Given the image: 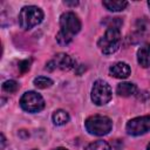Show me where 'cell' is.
Returning <instances> with one entry per match:
<instances>
[{"mask_svg":"<svg viewBox=\"0 0 150 150\" xmlns=\"http://www.w3.org/2000/svg\"><path fill=\"white\" fill-rule=\"evenodd\" d=\"M60 32L56 34V40L60 45L64 46L71 42L73 36L81 29V21L73 12H66L60 16Z\"/></svg>","mask_w":150,"mask_h":150,"instance_id":"cell-1","label":"cell"},{"mask_svg":"<svg viewBox=\"0 0 150 150\" xmlns=\"http://www.w3.org/2000/svg\"><path fill=\"white\" fill-rule=\"evenodd\" d=\"M122 36L118 28H107L105 33L97 41V46L103 54H112L121 46Z\"/></svg>","mask_w":150,"mask_h":150,"instance_id":"cell-2","label":"cell"},{"mask_svg":"<svg viewBox=\"0 0 150 150\" xmlns=\"http://www.w3.org/2000/svg\"><path fill=\"white\" fill-rule=\"evenodd\" d=\"M111 128V120L103 115H93L86 120V129L90 135L104 136L110 132Z\"/></svg>","mask_w":150,"mask_h":150,"instance_id":"cell-3","label":"cell"},{"mask_svg":"<svg viewBox=\"0 0 150 150\" xmlns=\"http://www.w3.org/2000/svg\"><path fill=\"white\" fill-rule=\"evenodd\" d=\"M43 19V12L36 6H26L19 13V25L22 29H30Z\"/></svg>","mask_w":150,"mask_h":150,"instance_id":"cell-4","label":"cell"},{"mask_svg":"<svg viewBox=\"0 0 150 150\" xmlns=\"http://www.w3.org/2000/svg\"><path fill=\"white\" fill-rule=\"evenodd\" d=\"M112 96V91L110 86L103 81V80H97L95 81L93 89H91V101L96 105H104L107 104Z\"/></svg>","mask_w":150,"mask_h":150,"instance_id":"cell-5","label":"cell"},{"mask_svg":"<svg viewBox=\"0 0 150 150\" xmlns=\"http://www.w3.org/2000/svg\"><path fill=\"white\" fill-rule=\"evenodd\" d=\"M20 105L25 111L38 112L45 108V100L36 91H27L21 96Z\"/></svg>","mask_w":150,"mask_h":150,"instance_id":"cell-6","label":"cell"},{"mask_svg":"<svg viewBox=\"0 0 150 150\" xmlns=\"http://www.w3.org/2000/svg\"><path fill=\"white\" fill-rule=\"evenodd\" d=\"M127 132L134 136H138L150 131V116H141L130 120L125 125Z\"/></svg>","mask_w":150,"mask_h":150,"instance_id":"cell-7","label":"cell"},{"mask_svg":"<svg viewBox=\"0 0 150 150\" xmlns=\"http://www.w3.org/2000/svg\"><path fill=\"white\" fill-rule=\"evenodd\" d=\"M53 62L55 63L56 68H60L61 70H70L75 66V61L71 59V56L64 53L56 54L55 57L53 59Z\"/></svg>","mask_w":150,"mask_h":150,"instance_id":"cell-8","label":"cell"},{"mask_svg":"<svg viewBox=\"0 0 150 150\" xmlns=\"http://www.w3.org/2000/svg\"><path fill=\"white\" fill-rule=\"evenodd\" d=\"M130 67L128 63L125 62H117L115 64H112L109 69V73L112 77H116V79H127L129 75H130Z\"/></svg>","mask_w":150,"mask_h":150,"instance_id":"cell-9","label":"cell"},{"mask_svg":"<svg viewBox=\"0 0 150 150\" xmlns=\"http://www.w3.org/2000/svg\"><path fill=\"white\" fill-rule=\"evenodd\" d=\"M137 61L143 68L150 67V43L142 46L137 50Z\"/></svg>","mask_w":150,"mask_h":150,"instance_id":"cell-10","label":"cell"},{"mask_svg":"<svg viewBox=\"0 0 150 150\" xmlns=\"http://www.w3.org/2000/svg\"><path fill=\"white\" fill-rule=\"evenodd\" d=\"M136 90H137L136 84H134L131 82H121L117 84V88H116V93L123 97H128V96L135 94Z\"/></svg>","mask_w":150,"mask_h":150,"instance_id":"cell-11","label":"cell"},{"mask_svg":"<svg viewBox=\"0 0 150 150\" xmlns=\"http://www.w3.org/2000/svg\"><path fill=\"white\" fill-rule=\"evenodd\" d=\"M103 6L111 12H121L128 6V1H124V0H104Z\"/></svg>","mask_w":150,"mask_h":150,"instance_id":"cell-12","label":"cell"},{"mask_svg":"<svg viewBox=\"0 0 150 150\" xmlns=\"http://www.w3.org/2000/svg\"><path fill=\"white\" fill-rule=\"evenodd\" d=\"M52 118H53V122H54L55 125H63L69 121V115H68L67 111H64L62 109H59L53 114Z\"/></svg>","mask_w":150,"mask_h":150,"instance_id":"cell-13","label":"cell"},{"mask_svg":"<svg viewBox=\"0 0 150 150\" xmlns=\"http://www.w3.org/2000/svg\"><path fill=\"white\" fill-rule=\"evenodd\" d=\"M33 83H34V86H35L36 88L46 89V88L52 87L53 81H52L49 77H46V76H39V77H35V79H34Z\"/></svg>","mask_w":150,"mask_h":150,"instance_id":"cell-14","label":"cell"},{"mask_svg":"<svg viewBox=\"0 0 150 150\" xmlns=\"http://www.w3.org/2000/svg\"><path fill=\"white\" fill-rule=\"evenodd\" d=\"M84 150H111V148L105 141L100 139V141H95V142L88 144Z\"/></svg>","mask_w":150,"mask_h":150,"instance_id":"cell-15","label":"cell"},{"mask_svg":"<svg viewBox=\"0 0 150 150\" xmlns=\"http://www.w3.org/2000/svg\"><path fill=\"white\" fill-rule=\"evenodd\" d=\"M102 23H104L108 28H118L122 26L123 20L121 18H105V20L102 21Z\"/></svg>","mask_w":150,"mask_h":150,"instance_id":"cell-16","label":"cell"},{"mask_svg":"<svg viewBox=\"0 0 150 150\" xmlns=\"http://www.w3.org/2000/svg\"><path fill=\"white\" fill-rule=\"evenodd\" d=\"M2 89H4L6 93H15V91L19 89V84H18V82L14 81V80H8V81L4 82Z\"/></svg>","mask_w":150,"mask_h":150,"instance_id":"cell-17","label":"cell"},{"mask_svg":"<svg viewBox=\"0 0 150 150\" xmlns=\"http://www.w3.org/2000/svg\"><path fill=\"white\" fill-rule=\"evenodd\" d=\"M29 67H30V61H28V60H23L19 63V70L21 74H25L26 71H28Z\"/></svg>","mask_w":150,"mask_h":150,"instance_id":"cell-18","label":"cell"},{"mask_svg":"<svg viewBox=\"0 0 150 150\" xmlns=\"http://www.w3.org/2000/svg\"><path fill=\"white\" fill-rule=\"evenodd\" d=\"M64 4L68 5V6H77V5H79L77 1H71V2H69V1H64Z\"/></svg>","mask_w":150,"mask_h":150,"instance_id":"cell-19","label":"cell"},{"mask_svg":"<svg viewBox=\"0 0 150 150\" xmlns=\"http://www.w3.org/2000/svg\"><path fill=\"white\" fill-rule=\"evenodd\" d=\"M5 143H6V139H5V136L1 134V146H0V149L2 150L4 149V146H5Z\"/></svg>","mask_w":150,"mask_h":150,"instance_id":"cell-20","label":"cell"},{"mask_svg":"<svg viewBox=\"0 0 150 150\" xmlns=\"http://www.w3.org/2000/svg\"><path fill=\"white\" fill-rule=\"evenodd\" d=\"M54 150H67V149H64V148H56V149H54Z\"/></svg>","mask_w":150,"mask_h":150,"instance_id":"cell-21","label":"cell"},{"mask_svg":"<svg viewBox=\"0 0 150 150\" xmlns=\"http://www.w3.org/2000/svg\"><path fill=\"white\" fill-rule=\"evenodd\" d=\"M146 150H150V143L148 144V146H146Z\"/></svg>","mask_w":150,"mask_h":150,"instance_id":"cell-22","label":"cell"},{"mask_svg":"<svg viewBox=\"0 0 150 150\" xmlns=\"http://www.w3.org/2000/svg\"><path fill=\"white\" fill-rule=\"evenodd\" d=\"M148 6H149V8H150V1H148Z\"/></svg>","mask_w":150,"mask_h":150,"instance_id":"cell-23","label":"cell"}]
</instances>
